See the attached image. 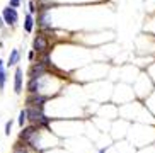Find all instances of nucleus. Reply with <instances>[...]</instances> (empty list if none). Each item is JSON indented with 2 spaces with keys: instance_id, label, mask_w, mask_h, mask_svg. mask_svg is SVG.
<instances>
[{
  "instance_id": "obj_1",
  "label": "nucleus",
  "mask_w": 155,
  "mask_h": 153,
  "mask_svg": "<svg viewBox=\"0 0 155 153\" xmlns=\"http://www.w3.org/2000/svg\"><path fill=\"white\" fill-rule=\"evenodd\" d=\"M2 17H4V21L9 26H15V22H17V12H15L14 7H5L4 12H2Z\"/></svg>"
},
{
  "instance_id": "obj_2",
  "label": "nucleus",
  "mask_w": 155,
  "mask_h": 153,
  "mask_svg": "<svg viewBox=\"0 0 155 153\" xmlns=\"http://www.w3.org/2000/svg\"><path fill=\"white\" fill-rule=\"evenodd\" d=\"M32 46H34V51H38V53H46V50H48V39L43 34H39V36L34 37Z\"/></svg>"
},
{
  "instance_id": "obj_3",
  "label": "nucleus",
  "mask_w": 155,
  "mask_h": 153,
  "mask_svg": "<svg viewBox=\"0 0 155 153\" xmlns=\"http://www.w3.org/2000/svg\"><path fill=\"white\" fill-rule=\"evenodd\" d=\"M14 90L15 92H21L22 90V70L21 68H17L15 70V80H14Z\"/></svg>"
},
{
  "instance_id": "obj_4",
  "label": "nucleus",
  "mask_w": 155,
  "mask_h": 153,
  "mask_svg": "<svg viewBox=\"0 0 155 153\" xmlns=\"http://www.w3.org/2000/svg\"><path fill=\"white\" fill-rule=\"evenodd\" d=\"M32 26H34V19H32L31 14H28L26 15V21H24V29H26V32H31Z\"/></svg>"
},
{
  "instance_id": "obj_5",
  "label": "nucleus",
  "mask_w": 155,
  "mask_h": 153,
  "mask_svg": "<svg viewBox=\"0 0 155 153\" xmlns=\"http://www.w3.org/2000/svg\"><path fill=\"white\" fill-rule=\"evenodd\" d=\"M19 58H21L19 50H12V51H10V56H9V65H17Z\"/></svg>"
},
{
  "instance_id": "obj_6",
  "label": "nucleus",
  "mask_w": 155,
  "mask_h": 153,
  "mask_svg": "<svg viewBox=\"0 0 155 153\" xmlns=\"http://www.w3.org/2000/svg\"><path fill=\"white\" fill-rule=\"evenodd\" d=\"M5 80H7V75H5L4 61L0 60V89H4V87H5Z\"/></svg>"
},
{
  "instance_id": "obj_7",
  "label": "nucleus",
  "mask_w": 155,
  "mask_h": 153,
  "mask_svg": "<svg viewBox=\"0 0 155 153\" xmlns=\"http://www.w3.org/2000/svg\"><path fill=\"white\" fill-rule=\"evenodd\" d=\"M29 119V112H28V109H24V111H21V114H19V124L21 126H24V122Z\"/></svg>"
},
{
  "instance_id": "obj_8",
  "label": "nucleus",
  "mask_w": 155,
  "mask_h": 153,
  "mask_svg": "<svg viewBox=\"0 0 155 153\" xmlns=\"http://www.w3.org/2000/svg\"><path fill=\"white\" fill-rule=\"evenodd\" d=\"M14 153H28V151H26V146L24 145H17L14 148Z\"/></svg>"
},
{
  "instance_id": "obj_9",
  "label": "nucleus",
  "mask_w": 155,
  "mask_h": 153,
  "mask_svg": "<svg viewBox=\"0 0 155 153\" xmlns=\"http://www.w3.org/2000/svg\"><path fill=\"white\" fill-rule=\"evenodd\" d=\"M10 129H12V121H7V124H5V135H10Z\"/></svg>"
},
{
  "instance_id": "obj_10",
  "label": "nucleus",
  "mask_w": 155,
  "mask_h": 153,
  "mask_svg": "<svg viewBox=\"0 0 155 153\" xmlns=\"http://www.w3.org/2000/svg\"><path fill=\"white\" fill-rule=\"evenodd\" d=\"M19 4H21V0H10V7H19Z\"/></svg>"
},
{
  "instance_id": "obj_11",
  "label": "nucleus",
  "mask_w": 155,
  "mask_h": 153,
  "mask_svg": "<svg viewBox=\"0 0 155 153\" xmlns=\"http://www.w3.org/2000/svg\"><path fill=\"white\" fill-rule=\"evenodd\" d=\"M29 10H31V14H32V12H36V7H34V2H29Z\"/></svg>"
},
{
  "instance_id": "obj_12",
  "label": "nucleus",
  "mask_w": 155,
  "mask_h": 153,
  "mask_svg": "<svg viewBox=\"0 0 155 153\" xmlns=\"http://www.w3.org/2000/svg\"><path fill=\"white\" fill-rule=\"evenodd\" d=\"M4 22H5V21H4V17H0V27L4 26Z\"/></svg>"
},
{
  "instance_id": "obj_13",
  "label": "nucleus",
  "mask_w": 155,
  "mask_h": 153,
  "mask_svg": "<svg viewBox=\"0 0 155 153\" xmlns=\"http://www.w3.org/2000/svg\"><path fill=\"white\" fill-rule=\"evenodd\" d=\"M99 153H106V150H99Z\"/></svg>"
}]
</instances>
